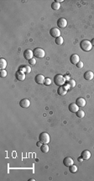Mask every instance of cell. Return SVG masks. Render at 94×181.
Masks as SVG:
<instances>
[{"instance_id":"obj_12","label":"cell","mask_w":94,"mask_h":181,"mask_svg":"<svg viewBox=\"0 0 94 181\" xmlns=\"http://www.w3.org/2000/svg\"><path fill=\"white\" fill-rule=\"evenodd\" d=\"M68 109L71 113H76L79 110V106L76 104V103H71V104H69Z\"/></svg>"},{"instance_id":"obj_27","label":"cell","mask_w":94,"mask_h":181,"mask_svg":"<svg viewBox=\"0 0 94 181\" xmlns=\"http://www.w3.org/2000/svg\"><path fill=\"white\" fill-rule=\"evenodd\" d=\"M44 84L46 85V86H49V85H50V84H51V79H49V78H46V80H45Z\"/></svg>"},{"instance_id":"obj_28","label":"cell","mask_w":94,"mask_h":181,"mask_svg":"<svg viewBox=\"0 0 94 181\" xmlns=\"http://www.w3.org/2000/svg\"><path fill=\"white\" fill-rule=\"evenodd\" d=\"M35 63H36V60H35V57H33V58H31L30 60H29V65H35Z\"/></svg>"},{"instance_id":"obj_3","label":"cell","mask_w":94,"mask_h":181,"mask_svg":"<svg viewBox=\"0 0 94 181\" xmlns=\"http://www.w3.org/2000/svg\"><path fill=\"white\" fill-rule=\"evenodd\" d=\"M50 135L46 132H42L39 136V141L42 142V144H49L50 142Z\"/></svg>"},{"instance_id":"obj_19","label":"cell","mask_w":94,"mask_h":181,"mask_svg":"<svg viewBox=\"0 0 94 181\" xmlns=\"http://www.w3.org/2000/svg\"><path fill=\"white\" fill-rule=\"evenodd\" d=\"M51 9L53 10H59L61 9V3H59L58 2H53L51 3Z\"/></svg>"},{"instance_id":"obj_5","label":"cell","mask_w":94,"mask_h":181,"mask_svg":"<svg viewBox=\"0 0 94 181\" xmlns=\"http://www.w3.org/2000/svg\"><path fill=\"white\" fill-rule=\"evenodd\" d=\"M34 57V52L32 50H29V49H27L24 51V57L26 59V60H30L31 58H33Z\"/></svg>"},{"instance_id":"obj_13","label":"cell","mask_w":94,"mask_h":181,"mask_svg":"<svg viewBox=\"0 0 94 181\" xmlns=\"http://www.w3.org/2000/svg\"><path fill=\"white\" fill-rule=\"evenodd\" d=\"M19 105L22 108H29V105H30V101L28 99H23L22 100H20Z\"/></svg>"},{"instance_id":"obj_10","label":"cell","mask_w":94,"mask_h":181,"mask_svg":"<svg viewBox=\"0 0 94 181\" xmlns=\"http://www.w3.org/2000/svg\"><path fill=\"white\" fill-rule=\"evenodd\" d=\"M70 62L71 64H74V65H76L79 62H80V57L77 54H73L70 57Z\"/></svg>"},{"instance_id":"obj_2","label":"cell","mask_w":94,"mask_h":181,"mask_svg":"<svg viewBox=\"0 0 94 181\" xmlns=\"http://www.w3.org/2000/svg\"><path fill=\"white\" fill-rule=\"evenodd\" d=\"M65 78L64 76H62L61 74H56V75L54 77V83H55L56 85L57 86H62V85L65 84Z\"/></svg>"},{"instance_id":"obj_16","label":"cell","mask_w":94,"mask_h":181,"mask_svg":"<svg viewBox=\"0 0 94 181\" xmlns=\"http://www.w3.org/2000/svg\"><path fill=\"white\" fill-rule=\"evenodd\" d=\"M19 71H21L24 73H29L31 72V68L30 66H28V65H22L21 67H19Z\"/></svg>"},{"instance_id":"obj_24","label":"cell","mask_w":94,"mask_h":181,"mask_svg":"<svg viewBox=\"0 0 94 181\" xmlns=\"http://www.w3.org/2000/svg\"><path fill=\"white\" fill-rule=\"evenodd\" d=\"M69 171L71 173V174H75V173L77 171V167L76 166V165H71V166L69 167Z\"/></svg>"},{"instance_id":"obj_11","label":"cell","mask_w":94,"mask_h":181,"mask_svg":"<svg viewBox=\"0 0 94 181\" xmlns=\"http://www.w3.org/2000/svg\"><path fill=\"white\" fill-rule=\"evenodd\" d=\"M63 164L65 165L66 167H70L71 165L74 164V161H73V159L70 157L65 158L63 160Z\"/></svg>"},{"instance_id":"obj_30","label":"cell","mask_w":94,"mask_h":181,"mask_svg":"<svg viewBox=\"0 0 94 181\" xmlns=\"http://www.w3.org/2000/svg\"><path fill=\"white\" fill-rule=\"evenodd\" d=\"M64 78H65V80H66V81H67V82H68L69 80H71L70 75H65V76H64Z\"/></svg>"},{"instance_id":"obj_1","label":"cell","mask_w":94,"mask_h":181,"mask_svg":"<svg viewBox=\"0 0 94 181\" xmlns=\"http://www.w3.org/2000/svg\"><path fill=\"white\" fill-rule=\"evenodd\" d=\"M80 47L82 51H90L93 48V45H92L91 41H89L88 40H83V41H81L80 43Z\"/></svg>"},{"instance_id":"obj_18","label":"cell","mask_w":94,"mask_h":181,"mask_svg":"<svg viewBox=\"0 0 94 181\" xmlns=\"http://www.w3.org/2000/svg\"><path fill=\"white\" fill-rule=\"evenodd\" d=\"M76 104H77L79 107H84V106L86 105V100L85 99L82 98V97H80V98H77L76 100Z\"/></svg>"},{"instance_id":"obj_17","label":"cell","mask_w":94,"mask_h":181,"mask_svg":"<svg viewBox=\"0 0 94 181\" xmlns=\"http://www.w3.org/2000/svg\"><path fill=\"white\" fill-rule=\"evenodd\" d=\"M81 157L83 158V160H88L91 158V152H90V151H88V150H84L81 153Z\"/></svg>"},{"instance_id":"obj_4","label":"cell","mask_w":94,"mask_h":181,"mask_svg":"<svg viewBox=\"0 0 94 181\" xmlns=\"http://www.w3.org/2000/svg\"><path fill=\"white\" fill-rule=\"evenodd\" d=\"M33 52H34L35 57H36V58H43L46 56V51L43 50L42 48H39V47L35 48V50L33 51Z\"/></svg>"},{"instance_id":"obj_22","label":"cell","mask_w":94,"mask_h":181,"mask_svg":"<svg viewBox=\"0 0 94 181\" xmlns=\"http://www.w3.org/2000/svg\"><path fill=\"white\" fill-rule=\"evenodd\" d=\"M55 41H56V45H62L63 42H64V39H63V37H61V36H59V37L56 38Z\"/></svg>"},{"instance_id":"obj_8","label":"cell","mask_w":94,"mask_h":181,"mask_svg":"<svg viewBox=\"0 0 94 181\" xmlns=\"http://www.w3.org/2000/svg\"><path fill=\"white\" fill-rule=\"evenodd\" d=\"M67 91H68V89H67L65 85H62V86L59 87V89H58V90H57V93H58V94L61 95V96H64V95H66L67 94Z\"/></svg>"},{"instance_id":"obj_14","label":"cell","mask_w":94,"mask_h":181,"mask_svg":"<svg viewBox=\"0 0 94 181\" xmlns=\"http://www.w3.org/2000/svg\"><path fill=\"white\" fill-rule=\"evenodd\" d=\"M15 78L17 79V80H19V81H24V80L25 79V74L19 70V71H17L15 73Z\"/></svg>"},{"instance_id":"obj_35","label":"cell","mask_w":94,"mask_h":181,"mask_svg":"<svg viewBox=\"0 0 94 181\" xmlns=\"http://www.w3.org/2000/svg\"><path fill=\"white\" fill-rule=\"evenodd\" d=\"M35 179H30V180H29V181H35Z\"/></svg>"},{"instance_id":"obj_29","label":"cell","mask_w":94,"mask_h":181,"mask_svg":"<svg viewBox=\"0 0 94 181\" xmlns=\"http://www.w3.org/2000/svg\"><path fill=\"white\" fill-rule=\"evenodd\" d=\"M76 66L78 68H83V62H82V61H80V62H79Z\"/></svg>"},{"instance_id":"obj_9","label":"cell","mask_w":94,"mask_h":181,"mask_svg":"<svg viewBox=\"0 0 94 181\" xmlns=\"http://www.w3.org/2000/svg\"><path fill=\"white\" fill-rule=\"evenodd\" d=\"M57 25L59 28H65L67 25V20L64 18H60L57 20Z\"/></svg>"},{"instance_id":"obj_21","label":"cell","mask_w":94,"mask_h":181,"mask_svg":"<svg viewBox=\"0 0 94 181\" xmlns=\"http://www.w3.org/2000/svg\"><path fill=\"white\" fill-rule=\"evenodd\" d=\"M41 152H44V153H46V152H49V146L48 144H43L42 146L40 147Z\"/></svg>"},{"instance_id":"obj_7","label":"cell","mask_w":94,"mask_h":181,"mask_svg":"<svg viewBox=\"0 0 94 181\" xmlns=\"http://www.w3.org/2000/svg\"><path fill=\"white\" fill-rule=\"evenodd\" d=\"M50 34L52 37H59L61 36V30H60L58 28H52L51 30H50Z\"/></svg>"},{"instance_id":"obj_25","label":"cell","mask_w":94,"mask_h":181,"mask_svg":"<svg viewBox=\"0 0 94 181\" xmlns=\"http://www.w3.org/2000/svg\"><path fill=\"white\" fill-rule=\"evenodd\" d=\"M67 83H68L69 88H70V89H72V88H74L75 86H76V82H75V80H73V79L69 80V81L67 82Z\"/></svg>"},{"instance_id":"obj_20","label":"cell","mask_w":94,"mask_h":181,"mask_svg":"<svg viewBox=\"0 0 94 181\" xmlns=\"http://www.w3.org/2000/svg\"><path fill=\"white\" fill-rule=\"evenodd\" d=\"M7 67V61L3 58L0 59V69L3 70L5 69V68Z\"/></svg>"},{"instance_id":"obj_6","label":"cell","mask_w":94,"mask_h":181,"mask_svg":"<svg viewBox=\"0 0 94 181\" xmlns=\"http://www.w3.org/2000/svg\"><path fill=\"white\" fill-rule=\"evenodd\" d=\"M45 80H46V78H45L44 75H42V74H38V75H36L35 78V83H38V84H44Z\"/></svg>"},{"instance_id":"obj_34","label":"cell","mask_w":94,"mask_h":181,"mask_svg":"<svg viewBox=\"0 0 94 181\" xmlns=\"http://www.w3.org/2000/svg\"><path fill=\"white\" fill-rule=\"evenodd\" d=\"M56 2H58V3H62V2H63V0H57V1H56Z\"/></svg>"},{"instance_id":"obj_31","label":"cell","mask_w":94,"mask_h":181,"mask_svg":"<svg viewBox=\"0 0 94 181\" xmlns=\"http://www.w3.org/2000/svg\"><path fill=\"white\" fill-rule=\"evenodd\" d=\"M41 144H42V142H39H39H37V143H36L37 147H40L42 146V145H41Z\"/></svg>"},{"instance_id":"obj_15","label":"cell","mask_w":94,"mask_h":181,"mask_svg":"<svg viewBox=\"0 0 94 181\" xmlns=\"http://www.w3.org/2000/svg\"><path fill=\"white\" fill-rule=\"evenodd\" d=\"M83 78L86 80H87V81H89V80H92L94 78L93 72H92V71H86L85 73H84Z\"/></svg>"},{"instance_id":"obj_32","label":"cell","mask_w":94,"mask_h":181,"mask_svg":"<svg viewBox=\"0 0 94 181\" xmlns=\"http://www.w3.org/2000/svg\"><path fill=\"white\" fill-rule=\"evenodd\" d=\"M82 161H83V158H82V157L78 158V162H82Z\"/></svg>"},{"instance_id":"obj_26","label":"cell","mask_w":94,"mask_h":181,"mask_svg":"<svg viewBox=\"0 0 94 181\" xmlns=\"http://www.w3.org/2000/svg\"><path fill=\"white\" fill-rule=\"evenodd\" d=\"M8 75V72H7L6 70H1L0 71V76H1V78H6V76Z\"/></svg>"},{"instance_id":"obj_23","label":"cell","mask_w":94,"mask_h":181,"mask_svg":"<svg viewBox=\"0 0 94 181\" xmlns=\"http://www.w3.org/2000/svg\"><path fill=\"white\" fill-rule=\"evenodd\" d=\"M76 116H77L78 118H84L85 117V112L83 111V110H79L76 113Z\"/></svg>"},{"instance_id":"obj_33","label":"cell","mask_w":94,"mask_h":181,"mask_svg":"<svg viewBox=\"0 0 94 181\" xmlns=\"http://www.w3.org/2000/svg\"><path fill=\"white\" fill-rule=\"evenodd\" d=\"M91 43H92V45H93V46H94V38L93 40H92V41H91Z\"/></svg>"}]
</instances>
